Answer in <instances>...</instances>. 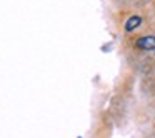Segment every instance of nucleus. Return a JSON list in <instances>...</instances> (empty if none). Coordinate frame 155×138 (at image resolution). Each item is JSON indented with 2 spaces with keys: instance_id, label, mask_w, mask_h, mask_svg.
<instances>
[{
  "instance_id": "1",
  "label": "nucleus",
  "mask_w": 155,
  "mask_h": 138,
  "mask_svg": "<svg viewBox=\"0 0 155 138\" xmlns=\"http://www.w3.org/2000/svg\"><path fill=\"white\" fill-rule=\"evenodd\" d=\"M137 47L142 50H153L155 48V37L153 35H147L137 40Z\"/></svg>"
},
{
  "instance_id": "2",
  "label": "nucleus",
  "mask_w": 155,
  "mask_h": 138,
  "mask_svg": "<svg viewBox=\"0 0 155 138\" xmlns=\"http://www.w3.org/2000/svg\"><path fill=\"white\" fill-rule=\"evenodd\" d=\"M140 24H142V18L138 17V15H134V17H130L127 20V24H125V30L132 32V30H135V28H137Z\"/></svg>"
}]
</instances>
